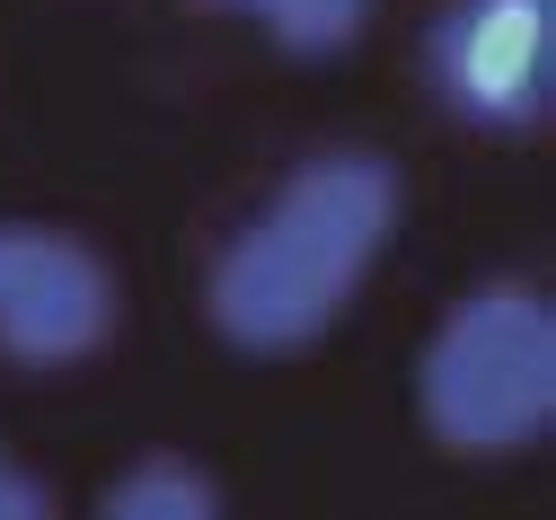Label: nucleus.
Wrapping results in <instances>:
<instances>
[{
  "label": "nucleus",
  "instance_id": "nucleus-1",
  "mask_svg": "<svg viewBox=\"0 0 556 520\" xmlns=\"http://www.w3.org/2000/svg\"><path fill=\"white\" fill-rule=\"evenodd\" d=\"M406 220V177L389 151L336 141L292 160L265 203L203 265V327L248 362H301L363 301L371 265Z\"/></svg>",
  "mask_w": 556,
  "mask_h": 520
},
{
  "label": "nucleus",
  "instance_id": "nucleus-2",
  "mask_svg": "<svg viewBox=\"0 0 556 520\" xmlns=\"http://www.w3.org/2000/svg\"><path fill=\"white\" fill-rule=\"evenodd\" d=\"M415 415L451 459H513L556 432V301L547 282L495 274L433 318L415 362Z\"/></svg>",
  "mask_w": 556,
  "mask_h": 520
},
{
  "label": "nucleus",
  "instance_id": "nucleus-3",
  "mask_svg": "<svg viewBox=\"0 0 556 520\" xmlns=\"http://www.w3.org/2000/svg\"><path fill=\"white\" fill-rule=\"evenodd\" d=\"M415 62L477 141H539L556 115V0H433Z\"/></svg>",
  "mask_w": 556,
  "mask_h": 520
},
{
  "label": "nucleus",
  "instance_id": "nucleus-4",
  "mask_svg": "<svg viewBox=\"0 0 556 520\" xmlns=\"http://www.w3.org/2000/svg\"><path fill=\"white\" fill-rule=\"evenodd\" d=\"M124 327V282L106 248L53 220H0V362L10 370H80Z\"/></svg>",
  "mask_w": 556,
  "mask_h": 520
},
{
  "label": "nucleus",
  "instance_id": "nucleus-5",
  "mask_svg": "<svg viewBox=\"0 0 556 520\" xmlns=\"http://www.w3.org/2000/svg\"><path fill=\"white\" fill-rule=\"evenodd\" d=\"M186 10H203V18H239V27H256L283 62L327 71V62H344V53L371 36L380 0H186Z\"/></svg>",
  "mask_w": 556,
  "mask_h": 520
},
{
  "label": "nucleus",
  "instance_id": "nucleus-6",
  "mask_svg": "<svg viewBox=\"0 0 556 520\" xmlns=\"http://www.w3.org/2000/svg\"><path fill=\"white\" fill-rule=\"evenodd\" d=\"M98 511H106V520H222L230 494H222L213 468L186 459V451H142V459H124V468L106 477Z\"/></svg>",
  "mask_w": 556,
  "mask_h": 520
},
{
  "label": "nucleus",
  "instance_id": "nucleus-7",
  "mask_svg": "<svg viewBox=\"0 0 556 520\" xmlns=\"http://www.w3.org/2000/svg\"><path fill=\"white\" fill-rule=\"evenodd\" d=\"M0 520H53V485H45V468H27L10 441H0Z\"/></svg>",
  "mask_w": 556,
  "mask_h": 520
}]
</instances>
